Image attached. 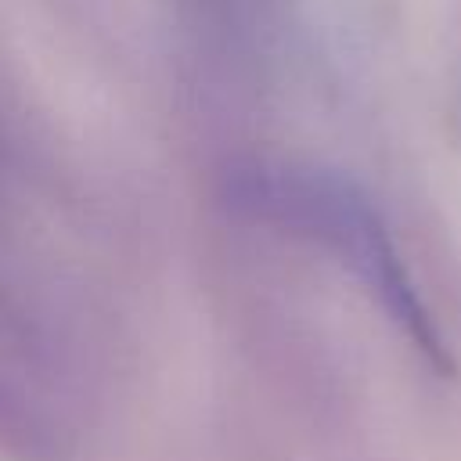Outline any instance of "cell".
I'll list each match as a JSON object with an SVG mask.
<instances>
[{
	"label": "cell",
	"mask_w": 461,
	"mask_h": 461,
	"mask_svg": "<svg viewBox=\"0 0 461 461\" xmlns=\"http://www.w3.org/2000/svg\"><path fill=\"white\" fill-rule=\"evenodd\" d=\"M223 198L241 220L331 256L429 367L450 371V353L411 277V267L385 216L360 184L335 169L259 158L227 176Z\"/></svg>",
	"instance_id": "6da1fadb"
}]
</instances>
